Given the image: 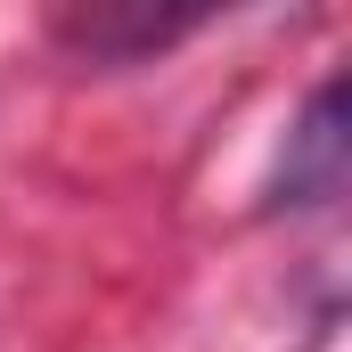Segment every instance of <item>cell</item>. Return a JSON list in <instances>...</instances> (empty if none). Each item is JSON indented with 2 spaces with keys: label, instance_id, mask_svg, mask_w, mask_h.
<instances>
[{
  "label": "cell",
  "instance_id": "obj_2",
  "mask_svg": "<svg viewBox=\"0 0 352 352\" xmlns=\"http://www.w3.org/2000/svg\"><path fill=\"white\" fill-rule=\"evenodd\" d=\"M344 197V82H320L303 123L287 131V164H278V205H336Z\"/></svg>",
  "mask_w": 352,
  "mask_h": 352
},
{
  "label": "cell",
  "instance_id": "obj_1",
  "mask_svg": "<svg viewBox=\"0 0 352 352\" xmlns=\"http://www.w3.org/2000/svg\"><path fill=\"white\" fill-rule=\"evenodd\" d=\"M50 33L90 58V66H140L156 50H173L180 33H197V8H140V0H90V8H58Z\"/></svg>",
  "mask_w": 352,
  "mask_h": 352
}]
</instances>
